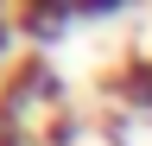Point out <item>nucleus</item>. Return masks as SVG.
<instances>
[{"label":"nucleus","mask_w":152,"mask_h":146,"mask_svg":"<svg viewBox=\"0 0 152 146\" xmlns=\"http://www.w3.org/2000/svg\"><path fill=\"white\" fill-rule=\"evenodd\" d=\"M114 95L152 114V57H133V64H121V76H114Z\"/></svg>","instance_id":"nucleus-2"},{"label":"nucleus","mask_w":152,"mask_h":146,"mask_svg":"<svg viewBox=\"0 0 152 146\" xmlns=\"http://www.w3.org/2000/svg\"><path fill=\"white\" fill-rule=\"evenodd\" d=\"M127 7L133 0H13L19 32H32V38H64L76 19H114Z\"/></svg>","instance_id":"nucleus-1"},{"label":"nucleus","mask_w":152,"mask_h":146,"mask_svg":"<svg viewBox=\"0 0 152 146\" xmlns=\"http://www.w3.org/2000/svg\"><path fill=\"white\" fill-rule=\"evenodd\" d=\"M13 38H19V13H13V0H0V64L13 57Z\"/></svg>","instance_id":"nucleus-3"}]
</instances>
